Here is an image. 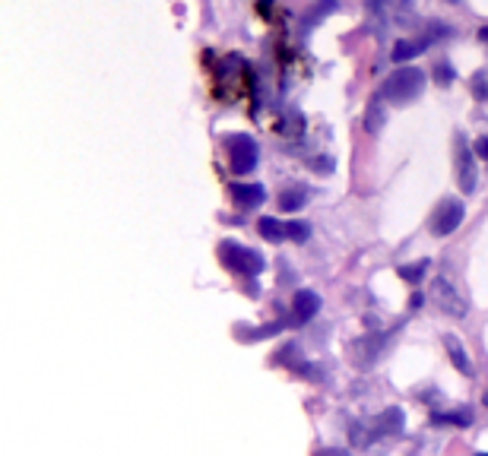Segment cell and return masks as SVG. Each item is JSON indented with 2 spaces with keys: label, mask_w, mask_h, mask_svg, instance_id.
<instances>
[{
  "label": "cell",
  "mask_w": 488,
  "mask_h": 456,
  "mask_svg": "<svg viewBox=\"0 0 488 456\" xmlns=\"http://www.w3.org/2000/svg\"><path fill=\"white\" fill-rule=\"evenodd\" d=\"M444 349L450 352V362H454L463 374H469V371H473V364H469V358H466V349H463V342L457 339V336H444Z\"/></svg>",
  "instance_id": "9"
},
{
  "label": "cell",
  "mask_w": 488,
  "mask_h": 456,
  "mask_svg": "<svg viewBox=\"0 0 488 456\" xmlns=\"http://www.w3.org/2000/svg\"><path fill=\"white\" fill-rule=\"evenodd\" d=\"M444 4H463V0H444Z\"/></svg>",
  "instance_id": "22"
},
{
  "label": "cell",
  "mask_w": 488,
  "mask_h": 456,
  "mask_svg": "<svg viewBox=\"0 0 488 456\" xmlns=\"http://www.w3.org/2000/svg\"><path fill=\"white\" fill-rule=\"evenodd\" d=\"M431 302H435L448 317H457V320H463V317L469 314L466 298L457 292V285L448 279V276H435V279H431Z\"/></svg>",
  "instance_id": "3"
},
{
  "label": "cell",
  "mask_w": 488,
  "mask_h": 456,
  "mask_svg": "<svg viewBox=\"0 0 488 456\" xmlns=\"http://www.w3.org/2000/svg\"><path fill=\"white\" fill-rule=\"evenodd\" d=\"M482 406H485V409H488V393H485V396H482Z\"/></svg>",
  "instance_id": "21"
},
{
  "label": "cell",
  "mask_w": 488,
  "mask_h": 456,
  "mask_svg": "<svg viewBox=\"0 0 488 456\" xmlns=\"http://www.w3.org/2000/svg\"><path fill=\"white\" fill-rule=\"evenodd\" d=\"M267 190L261 184H232V200L238 203L241 209H251V206H261Z\"/></svg>",
  "instance_id": "8"
},
{
  "label": "cell",
  "mask_w": 488,
  "mask_h": 456,
  "mask_svg": "<svg viewBox=\"0 0 488 456\" xmlns=\"http://www.w3.org/2000/svg\"><path fill=\"white\" fill-rule=\"evenodd\" d=\"M475 155H482V159L488 162V136H479V140H475Z\"/></svg>",
  "instance_id": "19"
},
{
  "label": "cell",
  "mask_w": 488,
  "mask_h": 456,
  "mask_svg": "<svg viewBox=\"0 0 488 456\" xmlns=\"http://www.w3.org/2000/svg\"><path fill=\"white\" fill-rule=\"evenodd\" d=\"M435 422H450V425H469L473 416L469 412H450V416H435Z\"/></svg>",
  "instance_id": "16"
},
{
  "label": "cell",
  "mask_w": 488,
  "mask_h": 456,
  "mask_svg": "<svg viewBox=\"0 0 488 456\" xmlns=\"http://www.w3.org/2000/svg\"><path fill=\"white\" fill-rule=\"evenodd\" d=\"M219 260L226 263L232 273H238V276L263 273V257L257 254V250L241 248V244H235V241H222L219 244Z\"/></svg>",
  "instance_id": "2"
},
{
  "label": "cell",
  "mask_w": 488,
  "mask_h": 456,
  "mask_svg": "<svg viewBox=\"0 0 488 456\" xmlns=\"http://www.w3.org/2000/svg\"><path fill=\"white\" fill-rule=\"evenodd\" d=\"M257 228H261V235L267 238V241H286L288 238V225H282L279 219H270V215L257 219Z\"/></svg>",
  "instance_id": "10"
},
{
  "label": "cell",
  "mask_w": 488,
  "mask_h": 456,
  "mask_svg": "<svg viewBox=\"0 0 488 456\" xmlns=\"http://www.w3.org/2000/svg\"><path fill=\"white\" fill-rule=\"evenodd\" d=\"M479 39H482V41H488V26H485V29H482V32H479Z\"/></svg>",
  "instance_id": "20"
},
{
  "label": "cell",
  "mask_w": 488,
  "mask_h": 456,
  "mask_svg": "<svg viewBox=\"0 0 488 456\" xmlns=\"http://www.w3.org/2000/svg\"><path fill=\"white\" fill-rule=\"evenodd\" d=\"M308 235H311V228L305 225V222H288V238H292V241H305Z\"/></svg>",
  "instance_id": "15"
},
{
  "label": "cell",
  "mask_w": 488,
  "mask_h": 456,
  "mask_svg": "<svg viewBox=\"0 0 488 456\" xmlns=\"http://www.w3.org/2000/svg\"><path fill=\"white\" fill-rule=\"evenodd\" d=\"M305 200H308V194L301 188H292V190H286V194H279V206L286 209V213H295L298 206H305Z\"/></svg>",
  "instance_id": "12"
},
{
  "label": "cell",
  "mask_w": 488,
  "mask_h": 456,
  "mask_svg": "<svg viewBox=\"0 0 488 456\" xmlns=\"http://www.w3.org/2000/svg\"><path fill=\"white\" fill-rule=\"evenodd\" d=\"M425 273H429V260L413 263V267H403V269H400V276H403V279H406V282H413V285H415V282H421V276H425Z\"/></svg>",
  "instance_id": "14"
},
{
  "label": "cell",
  "mask_w": 488,
  "mask_h": 456,
  "mask_svg": "<svg viewBox=\"0 0 488 456\" xmlns=\"http://www.w3.org/2000/svg\"><path fill=\"white\" fill-rule=\"evenodd\" d=\"M473 92H475V95H485V99H488V80H485L482 74L473 80Z\"/></svg>",
  "instance_id": "17"
},
{
  "label": "cell",
  "mask_w": 488,
  "mask_h": 456,
  "mask_svg": "<svg viewBox=\"0 0 488 456\" xmlns=\"http://www.w3.org/2000/svg\"><path fill=\"white\" fill-rule=\"evenodd\" d=\"M421 89H425V74L415 67H403L396 70V74H390L387 80H384V99L396 101V105H406V101L419 99Z\"/></svg>",
  "instance_id": "1"
},
{
  "label": "cell",
  "mask_w": 488,
  "mask_h": 456,
  "mask_svg": "<svg viewBox=\"0 0 488 456\" xmlns=\"http://www.w3.org/2000/svg\"><path fill=\"white\" fill-rule=\"evenodd\" d=\"M228 165H232L235 175H248V171H254L257 165V143L251 140V136L244 134H235L228 136Z\"/></svg>",
  "instance_id": "5"
},
{
  "label": "cell",
  "mask_w": 488,
  "mask_h": 456,
  "mask_svg": "<svg viewBox=\"0 0 488 456\" xmlns=\"http://www.w3.org/2000/svg\"><path fill=\"white\" fill-rule=\"evenodd\" d=\"M317 311H321V298H317L315 292H298V295L292 298V320L295 323H308Z\"/></svg>",
  "instance_id": "7"
},
{
  "label": "cell",
  "mask_w": 488,
  "mask_h": 456,
  "mask_svg": "<svg viewBox=\"0 0 488 456\" xmlns=\"http://www.w3.org/2000/svg\"><path fill=\"white\" fill-rule=\"evenodd\" d=\"M431 39H419V41H396V48H394V61H409V57H415V54L421 51V48L429 45Z\"/></svg>",
  "instance_id": "11"
},
{
  "label": "cell",
  "mask_w": 488,
  "mask_h": 456,
  "mask_svg": "<svg viewBox=\"0 0 488 456\" xmlns=\"http://www.w3.org/2000/svg\"><path fill=\"white\" fill-rule=\"evenodd\" d=\"M454 165H457V181H460V190H463V194H473L479 171H475V149L469 146L466 134H457Z\"/></svg>",
  "instance_id": "4"
},
{
  "label": "cell",
  "mask_w": 488,
  "mask_h": 456,
  "mask_svg": "<svg viewBox=\"0 0 488 456\" xmlns=\"http://www.w3.org/2000/svg\"><path fill=\"white\" fill-rule=\"evenodd\" d=\"M381 124H384V111H381V95H377V99L368 105V114H365V127H368L371 134H377Z\"/></svg>",
  "instance_id": "13"
},
{
  "label": "cell",
  "mask_w": 488,
  "mask_h": 456,
  "mask_svg": "<svg viewBox=\"0 0 488 456\" xmlns=\"http://www.w3.org/2000/svg\"><path fill=\"white\" fill-rule=\"evenodd\" d=\"M463 215H466V206H463L460 200H444L441 206H438V213L431 215V232H435L438 238H448L463 222Z\"/></svg>",
  "instance_id": "6"
},
{
  "label": "cell",
  "mask_w": 488,
  "mask_h": 456,
  "mask_svg": "<svg viewBox=\"0 0 488 456\" xmlns=\"http://www.w3.org/2000/svg\"><path fill=\"white\" fill-rule=\"evenodd\" d=\"M435 74H438V83H441V86H448V83H450V76H454V74H450V67H448V64H438V70H435Z\"/></svg>",
  "instance_id": "18"
}]
</instances>
